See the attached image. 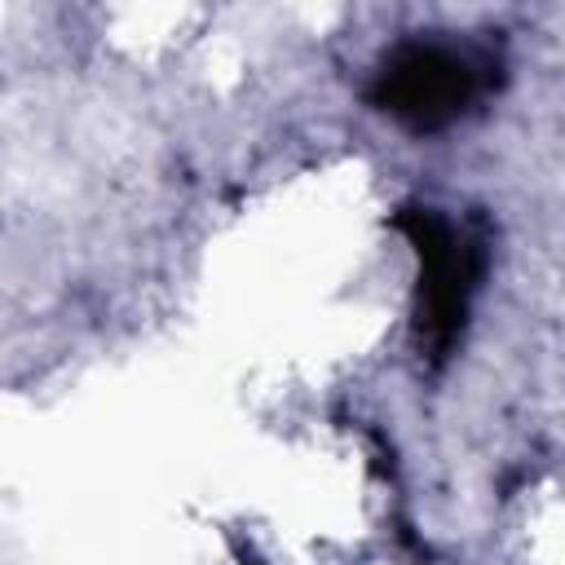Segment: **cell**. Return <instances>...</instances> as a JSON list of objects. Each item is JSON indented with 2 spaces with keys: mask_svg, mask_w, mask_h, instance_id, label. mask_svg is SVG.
<instances>
[{
  "mask_svg": "<svg viewBox=\"0 0 565 565\" xmlns=\"http://www.w3.org/2000/svg\"><path fill=\"white\" fill-rule=\"evenodd\" d=\"M477 71L481 66L468 53H455L441 44H406L388 57L380 97L397 115L437 124L463 110V102L477 93Z\"/></svg>",
  "mask_w": 565,
  "mask_h": 565,
  "instance_id": "1",
  "label": "cell"
}]
</instances>
